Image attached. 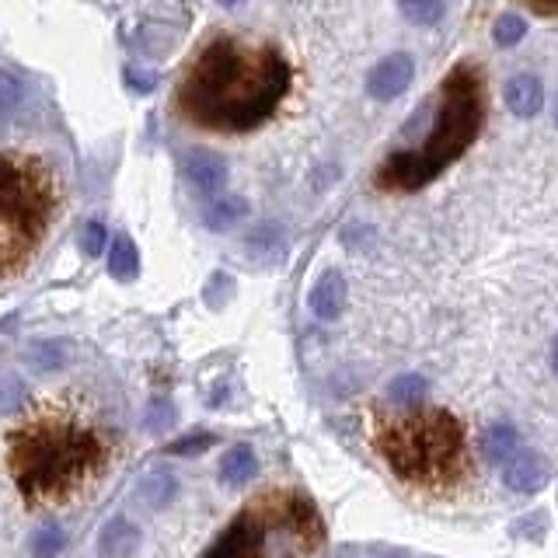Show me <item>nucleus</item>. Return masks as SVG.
<instances>
[{"label":"nucleus","mask_w":558,"mask_h":558,"mask_svg":"<svg viewBox=\"0 0 558 558\" xmlns=\"http://www.w3.org/2000/svg\"><path fill=\"white\" fill-rule=\"evenodd\" d=\"M293 70L276 46H252L234 35L206 43L179 84L185 122L214 133H248L283 105Z\"/></svg>","instance_id":"nucleus-1"},{"label":"nucleus","mask_w":558,"mask_h":558,"mask_svg":"<svg viewBox=\"0 0 558 558\" xmlns=\"http://www.w3.org/2000/svg\"><path fill=\"white\" fill-rule=\"evenodd\" d=\"M109 464L101 433L77 418H32L8 436L11 478L28 502H57L98 478Z\"/></svg>","instance_id":"nucleus-2"},{"label":"nucleus","mask_w":558,"mask_h":558,"mask_svg":"<svg viewBox=\"0 0 558 558\" xmlns=\"http://www.w3.org/2000/svg\"><path fill=\"white\" fill-rule=\"evenodd\" d=\"M374 450L395 475L429 493H453L471 475L468 429L440 405H418L374 423Z\"/></svg>","instance_id":"nucleus-3"},{"label":"nucleus","mask_w":558,"mask_h":558,"mask_svg":"<svg viewBox=\"0 0 558 558\" xmlns=\"http://www.w3.org/2000/svg\"><path fill=\"white\" fill-rule=\"evenodd\" d=\"M485 122V84L475 66L458 63L440 81L436 116L426 140L412 150H395L377 168V189L384 192H415L461 161L475 144Z\"/></svg>","instance_id":"nucleus-4"},{"label":"nucleus","mask_w":558,"mask_h":558,"mask_svg":"<svg viewBox=\"0 0 558 558\" xmlns=\"http://www.w3.org/2000/svg\"><path fill=\"white\" fill-rule=\"evenodd\" d=\"M325 520L301 488H269L227 523L203 558H314Z\"/></svg>","instance_id":"nucleus-5"},{"label":"nucleus","mask_w":558,"mask_h":558,"mask_svg":"<svg viewBox=\"0 0 558 558\" xmlns=\"http://www.w3.org/2000/svg\"><path fill=\"white\" fill-rule=\"evenodd\" d=\"M57 214V182L35 157H0V276L25 266Z\"/></svg>","instance_id":"nucleus-6"},{"label":"nucleus","mask_w":558,"mask_h":558,"mask_svg":"<svg viewBox=\"0 0 558 558\" xmlns=\"http://www.w3.org/2000/svg\"><path fill=\"white\" fill-rule=\"evenodd\" d=\"M415 77V60L409 52H391V57H384L374 70L371 77H366V92L377 101H391L398 95L409 92V84Z\"/></svg>","instance_id":"nucleus-7"},{"label":"nucleus","mask_w":558,"mask_h":558,"mask_svg":"<svg viewBox=\"0 0 558 558\" xmlns=\"http://www.w3.org/2000/svg\"><path fill=\"white\" fill-rule=\"evenodd\" d=\"M345 301H349V287H345V276L339 269H325L318 279H314L307 304H311V314L318 322H336L345 311Z\"/></svg>","instance_id":"nucleus-8"},{"label":"nucleus","mask_w":558,"mask_h":558,"mask_svg":"<svg viewBox=\"0 0 558 558\" xmlns=\"http://www.w3.org/2000/svg\"><path fill=\"white\" fill-rule=\"evenodd\" d=\"M499 468H502V482L510 485L513 493H537V488L548 482V468L541 461V453L527 447H520L513 458Z\"/></svg>","instance_id":"nucleus-9"},{"label":"nucleus","mask_w":558,"mask_h":558,"mask_svg":"<svg viewBox=\"0 0 558 558\" xmlns=\"http://www.w3.org/2000/svg\"><path fill=\"white\" fill-rule=\"evenodd\" d=\"M182 171H185V179L203 192H217L227 182V161L217 150H206V147L189 150L182 161Z\"/></svg>","instance_id":"nucleus-10"},{"label":"nucleus","mask_w":558,"mask_h":558,"mask_svg":"<svg viewBox=\"0 0 558 558\" xmlns=\"http://www.w3.org/2000/svg\"><path fill=\"white\" fill-rule=\"evenodd\" d=\"M506 105L510 112L520 119H534L541 109H545V84H541L534 74H517L506 84Z\"/></svg>","instance_id":"nucleus-11"},{"label":"nucleus","mask_w":558,"mask_h":558,"mask_svg":"<svg viewBox=\"0 0 558 558\" xmlns=\"http://www.w3.org/2000/svg\"><path fill=\"white\" fill-rule=\"evenodd\" d=\"M136 548H140V531L126 517H116L101 527V537H98L101 558H130Z\"/></svg>","instance_id":"nucleus-12"},{"label":"nucleus","mask_w":558,"mask_h":558,"mask_svg":"<svg viewBox=\"0 0 558 558\" xmlns=\"http://www.w3.org/2000/svg\"><path fill=\"white\" fill-rule=\"evenodd\" d=\"M244 217H248V203H244L241 196H217L203 209V220H206L209 231H227V227L241 223Z\"/></svg>","instance_id":"nucleus-13"},{"label":"nucleus","mask_w":558,"mask_h":558,"mask_svg":"<svg viewBox=\"0 0 558 558\" xmlns=\"http://www.w3.org/2000/svg\"><path fill=\"white\" fill-rule=\"evenodd\" d=\"M258 471V458H255V450L248 444H238L223 453V461H220V478L223 482H231V485H244V482H252V475Z\"/></svg>","instance_id":"nucleus-14"},{"label":"nucleus","mask_w":558,"mask_h":558,"mask_svg":"<svg viewBox=\"0 0 558 558\" xmlns=\"http://www.w3.org/2000/svg\"><path fill=\"white\" fill-rule=\"evenodd\" d=\"M70 360V349L66 342H32L25 353H22V363L32 366V371H39V374H49V371H60V366H66Z\"/></svg>","instance_id":"nucleus-15"},{"label":"nucleus","mask_w":558,"mask_h":558,"mask_svg":"<svg viewBox=\"0 0 558 558\" xmlns=\"http://www.w3.org/2000/svg\"><path fill=\"white\" fill-rule=\"evenodd\" d=\"M109 272H112V279H119V283H133V279L140 276V252H136L133 238L119 234V238L112 241Z\"/></svg>","instance_id":"nucleus-16"},{"label":"nucleus","mask_w":558,"mask_h":558,"mask_svg":"<svg viewBox=\"0 0 558 558\" xmlns=\"http://www.w3.org/2000/svg\"><path fill=\"white\" fill-rule=\"evenodd\" d=\"M517 450H520V436H517V429L510 423H499V426H493L485 433V453L496 464H506Z\"/></svg>","instance_id":"nucleus-17"},{"label":"nucleus","mask_w":558,"mask_h":558,"mask_svg":"<svg viewBox=\"0 0 558 558\" xmlns=\"http://www.w3.org/2000/svg\"><path fill=\"white\" fill-rule=\"evenodd\" d=\"M28 401V388L25 380L11 374V371H0V415H11L17 412Z\"/></svg>","instance_id":"nucleus-18"},{"label":"nucleus","mask_w":558,"mask_h":558,"mask_svg":"<svg viewBox=\"0 0 558 558\" xmlns=\"http://www.w3.org/2000/svg\"><path fill=\"white\" fill-rule=\"evenodd\" d=\"M398 8L412 25H423V28L436 25L444 17V0H398Z\"/></svg>","instance_id":"nucleus-19"},{"label":"nucleus","mask_w":558,"mask_h":558,"mask_svg":"<svg viewBox=\"0 0 558 558\" xmlns=\"http://www.w3.org/2000/svg\"><path fill=\"white\" fill-rule=\"evenodd\" d=\"M174 475L171 471H150V475L140 482V493H144V499L150 502V506H165L171 496H174Z\"/></svg>","instance_id":"nucleus-20"},{"label":"nucleus","mask_w":558,"mask_h":558,"mask_svg":"<svg viewBox=\"0 0 558 558\" xmlns=\"http://www.w3.org/2000/svg\"><path fill=\"white\" fill-rule=\"evenodd\" d=\"M426 395V380L418 374H405V377H395L388 384V398L395 405H415V401H423Z\"/></svg>","instance_id":"nucleus-21"},{"label":"nucleus","mask_w":558,"mask_h":558,"mask_svg":"<svg viewBox=\"0 0 558 558\" xmlns=\"http://www.w3.org/2000/svg\"><path fill=\"white\" fill-rule=\"evenodd\" d=\"M66 548V534L60 523H46V527L32 537V558H57Z\"/></svg>","instance_id":"nucleus-22"},{"label":"nucleus","mask_w":558,"mask_h":558,"mask_svg":"<svg viewBox=\"0 0 558 558\" xmlns=\"http://www.w3.org/2000/svg\"><path fill=\"white\" fill-rule=\"evenodd\" d=\"M523 35H527V22H523L520 14H502V17H496V25H493L496 46L510 49V46H517L523 39Z\"/></svg>","instance_id":"nucleus-23"},{"label":"nucleus","mask_w":558,"mask_h":558,"mask_svg":"<svg viewBox=\"0 0 558 558\" xmlns=\"http://www.w3.org/2000/svg\"><path fill=\"white\" fill-rule=\"evenodd\" d=\"M214 444H217L214 433H189V436H182V440L168 444V453H174V458H192V453H203Z\"/></svg>","instance_id":"nucleus-24"},{"label":"nucleus","mask_w":558,"mask_h":558,"mask_svg":"<svg viewBox=\"0 0 558 558\" xmlns=\"http://www.w3.org/2000/svg\"><path fill=\"white\" fill-rule=\"evenodd\" d=\"M105 241H109V231H105V223L101 220H92V223H84V231H81V252L87 258H98L105 252Z\"/></svg>","instance_id":"nucleus-25"},{"label":"nucleus","mask_w":558,"mask_h":558,"mask_svg":"<svg viewBox=\"0 0 558 558\" xmlns=\"http://www.w3.org/2000/svg\"><path fill=\"white\" fill-rule=\"evenodd\" d=\"M22 98H25V87H22V81L11 77V74H0V116L14 112L17 105H22Z\"/></svg>","instance_id":"nucleus-26"},{"label":"nucleus","mask_w":558,"mask_h":558,"mask_svg":"<svg viewBox=\"0 0 558 558\" xmlns=\"http://www.w3.org/2000/svg\"><path fill=\"white\" fill-rule=\"evenodd\" d=\"M126 81H130V87H133V92H154V84H157V77L154 74H147V70H140V74H136V70H126Z\"/></svg>","instance_id":"nucleus-27"},{"label":"nucleus","mask_w":558,"mask_h":558,"mask_svg":"<svg viewBox=\"0 0 558 558\" xmlns=\"http://www.w3.org/2000/svg\"><path fill=\"white\" fill-rule=\"evenodd\" d=\"M523 4H531L537 14H545V17H551L558 11V0H523Z\"/></svg>","instance_id":"nucleus-28"},{"label":"nucleus","mask_w":558,"mask_h":558,"mask_svg":"<svg viewBox=\"0 0 558 558\" xmlns=\"http://www.w3.org/2000/svg\"><path fill=\"white\" fill-rule=\"evenodd\" d=\"M217 4H223V8H234V4H238V0H217Z\"/></svg>","instance_id":"nucleus-29"},{"label":"nucleus","mask_w":558,"mask_h":558,"mask_svg":"<svg viewBox=\"0 0 558 558\" xmlns=\"http://www.w3.org/2000/svg\"><path fill=\"white\" fill-rule=\"evenodd\" d=\"M0 130H4V122H0Z\"/></svg>","instance_id":"nucleus-30"}]
</instances>
